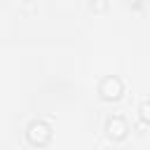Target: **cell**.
I'll return each mask as SVG.
<instances>
[{
    "mask_svg": "<svg viewBox=\"0 0 150 150\" xmlns=\"http://www.w3.org/2000/svg\"><path fill=\"white\" fill-rule=\"evenodd\" d=\"M26 138L33 145H47L49 138H52V127L47 122H42V120H33L26 127Z\"/></svg>",
    "mask_w": 150,
    "mask_h": 150,
    "instance_id": "1",
    "label": "cell"
},
{
    "mask_svg": "<svg viewBox=\"0 0 150 150\" xmlns=\"http://www.w3.org/2000/svg\"><path fill=\"white\" fill-rule=\"evenodd\" d=\"M98 94H101V98H105V101H117V98L124 94V82H122L117 75H108V77L101 80Z\"/></svg>",
    "mask_w": 150,
    "mask_h": 150,
    "instance_id": "2",
    "label": "cell"
},
{
    "mask_svg": "<svg viewBox=\"0 0 150 150\" xmlns=\"http://www.w3.org/2000/svg\"><path fill=\"white\" fill-rule=\"evenodd\" d=\"M105 134H108L112 141H124L127 134H129V127H127V122H124L120 115H112V117L105 122Z\"/></svg>",
    "mask_w": 150,
    "mask_h": 150,
    "instance_id": "3",
    "label": "cell"
},
{
    "mask_svg": "<svg viewBox=\"0 0 150 150\" xmlns=\"http://www.w3.org/2000/svg\"><path fill=\"white\" fill-rule=\"evenodd\" d=\"M138 117H141L145 124H150V98H145V101L138 105Z\"/></svg>",
    "mask_w": 150,
    "mask_h": 150,
    "instance_id": "4",
    "label": "cell"
},
{
    "mask_svg": "<svg viewBox=\"0 0 150 150\" xmlns=\"http://www.w3.org/2000/svg\"><path fill=\"white\" fill-rule=\"evenodd\" d=\"M91 9H94V12H105V9H108V2H105V0H94V2H91Z\"/></svg>",
    "mask_w": 150,
    "mask_h": 150,
    "instance_id": "5",
    "label": "cell"
}]
</instances>
